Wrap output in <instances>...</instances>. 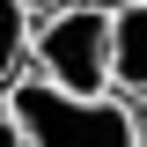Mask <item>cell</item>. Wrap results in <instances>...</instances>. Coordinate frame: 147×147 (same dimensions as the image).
I'll return each instance as SVG.
<instances>
[{
    "instance_id": "52a82bcc",
    "label": "cell",
    "mask_w": 147,
    "mask_h": 147,
    "mask_svg": "<svg viewBox=\"0 0 147 147\" xmlns=\"http://www.w3.org/2000/svg\"><path fill=\"white\" fill-rule=\"evenodd\" d=\"M30 7H59V0H30Z\"/></svg>"
},
{
    "instance_id": "8992f818",
    "label": "cell",
    "mask_w": 147,
    "mask_h": 147,
    "mask_svg": "<svg viewBox=\"0 0 147 147\" xmlns=\"http://www.w3.org/2000/svg\"><path fill=\"white\" fill-rule=\"evenodd\" d=\"M132 118H140V140H147V96H132Z\"/></svg>"
},
{
    "instance_id": "277c9868",
    "label": "cell",
    "mask_w": 147,
    "mask_h": 147,
    "mask_svg": "<svg viewBox=\"0 0 147 147\" xmlns=\"http://www.w3.org/2000/svg\"><path fill=\"white\" fill-rule=\"evenodd\" d=\"M30 59V0H0V81H15Z\"/></svg>"
},
{
    "instance_id": "7a4b0ae2",
    "label": "cell",
    "mask_w": 147,
    "mask_h": 147,
    "mask_svg": "<svg viewBox=\"0 0 147 147\" xmlns=\"http://www.w3.org/2000/svg\"><path fill=\"white\" fill-rule=\"evenodd\" d=\"M30 66L66 88H110V0H59L30 30Z\"/></svg>"
},
{
    "instance_id": "3957f363",
    "label": "cell",
    "mask_w": 147,
    "mask_h": 147,
    "mask_svg": "<svg viewBox=\"0 0 147 147\" xmlns=\"http://www.w3.org/2000/svg\"><path fill=\"white\" fill-rule=\"evenodd\" d=\"M110 88L147 96V0H110Z\"/></svg>"
},
{
    "instance_id": "6da1fadb",
    "label": "cell",
    "mask_w": 147,
    "mask_h": 147,
    "mask_svg": "<svg viewBox=\"0 0 147 147\" xmlns=\"http://www.w3.org/2000/svg\"><path fill=\"white\" fill-rule=\"evenodd\" d=\"M0 103L15 118V132L30 147H132L140 140V118H132V96L118 88H66L52 74H15L0 81Z\"/></svg>"
},
{
    "instance_id": "5b68a950",
    "label": "cell",
    "mask_w": 147,
    "mask_h": 147,
    "mask_svg": "<svg viewBox=\"0 0 147 147\" xmlns=\"http://www.w3.org/2000/svg\"><path fill=\"white\" fill-rule=\"evenodd\" d=\"M22 132H15V118H7V103H0V147H15Z\"/></svg>"
}]
</instances>
